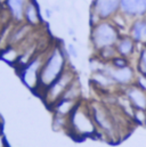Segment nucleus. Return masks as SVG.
<instances>
[{
	"mask_svg": "<svg viewBox=\"0 0 146 147\" xmlns=\"http://www.w3.org/2000/svg\"><path fill=\"white\" fill-rule=\"evenodd\" d=\"M68 55L66 49H64L62 46H55L48 55H46L43 65L40 71L39 78V87L36 90L41 89L45 91L61 74L63 73L68 67Z\"/></svg>",
	"mask_w": 146,
	"mask_h": 147,
	"instance_id": "obj_1",
	"label": "nucleus"
},
{
	"mask_svg": "<svg viewBox=\"0 0 146 147\" xmlns=\"http://www.w3.org/2000/svg\"><path fill=\"white\" fill-rule=\"evenodd\" d=\"M121 36V32L112 23L111 20H104L91 28L90 42L94 49L98 51L105 47L115 46Z\"/></svg>",
	"mask_w": 146,
	"mask_h": 147,
	"instance_id": "obj_2",
	"label": "nucleus"
},
{
	"mask_svg": "<svg viewBox=\"0 0 146 147\" xmlns=\"http://www.w3.org/2000/svg\"><path fill=\"white\" fill-rule=\"evenodd\" d=\"M69 127L72 129V134L80 137L97 135V127L94 122L90 110L82 106L80 103L69 116Z\"/></svg>",
	"mask_w": 146,
	"mask_h": 147,
	"instance_id": "obj_3",
	"label": "nucleus"
},
{
	"mask_svg": "<svg viewBox=\"0 0 146 147\" xmlns=\"http://www.w3.org/2000/svg\"><path fill=\"white\" fill-rule=\"evenodd\" d=\"M89 110L97 130H101L105 137L114 138L118 135V124L111 111L101 103H93Z\"/></svg>",
	"mask_w": 146,
	"mask_h": 147,
	"instance_id": "obj_4",
	"label": "nucleus"
},
{
	"mask_svg": "<svg viewBox=\"0 0 146 147\" xmlns=\"http://www.w3.org/2000/svg\"><path fill=\"white\" fill-rule=\"evenodd\" d=\"M76 79V75L74 71L71 69H66L61 74L45 91H43V99L45 103L51 109L64 95L66 89L70 87V84Z\"/></svg>",
	"mask_w": 146,
	"mask_h": 147,
	"instance_id": "obj_5",
	"label": "nucleus"
},
{
	"mask_svg": "<svg viewBox=\"0 0 146 147\" xmlns=\"http://www.w3.org/2000/svg\"><path fill=\"white\" fill-rule=\"evenodd\" d=\"M46 56L45 55H36V57L23 69H21V79L29 87L31 90H36L39 87V78L40 71L43 65Z\"/></svg>",
	"mask_w": 146,
	"mask_h": 147,
	"instance_id": "obj_6",
	"label": "nucleus"
},
{
	"mask_svg": "<svg viewBox=\"0 0 146 147\" xmlns=\"http://www.w3.org/2000/svg\"><path fill=\"white\" fill-rule=\"evenodd\" d=\"M102 71H104L107 75H110L112 80L115 82V84L119 87L126 88L135 83V80H136V72L131 65H128L122 69H116L112 66L111 63H105Z\"/></svg>",
	"mask_w": 146,
	"mask_h": 147,
	"instance_id": "obj_7",
	"label": "nucleus"
},
{
	"mask_svg": "<svg viewBox=\"0 0 146 147\" xmlns=\"http://www.w3.org/2000/svg\"><path fill=\"white\" fill-rule=\"evenodd\" d=\"M121 0H93L90 9L104 20H111L115 14L120 11Z\"/></svg>",
	"mask_w": 146,
	"mask_h": 147,
	"instance_id": "obj_8",
	"label": "nucleus"
},
{
	"mask_svg": "<svg viewBox=\"0 0 146 147\" xmlns=\"http://www.w3.org/2000/svg\"><path fill=\"white\" fill-rule=\"evenodd\" d=\"M120 13L131 22L135 18L146 16V0H121Z\"/></svg>",
	"mask_w": 146,
	"mask_h": 147,
	"instance_id": "obj_9",
	"label": "nucleus"
},
{
	"mask_svg": "<svg viewBox=\"0 0 146 147\" xmlns=\"http://www.w3.org/2000/svg\"><path fill=\"white\" fill-rule=\"evenodd\" d=\"M123 95L130 100L135 110L146 111V91L132 83L123 89Z\"/></svg>",
	"mask_w": 146,
	"mask_h": 147,
	"instance_id": "obj_10",
	"label": "nucleus"
},
{
	"mask_svg": "<svg viewBox=\"0 0 146 147\" xmlns=\"http://www.w3.org/2000/svg\"><path fill=\"white\" fill-rule=\"evenodd\" d=\"M129 36L139 46L146 45V16L132 20L129 25Z\"/></svg>",
	"mask_w": 146,
	"mask_h": 147,
	"instance_id": "obj_11",
	"label": "nucleus"
},
{
	"mask_svg": "<svg viewBox=\"0 0 146 147\" xmlns=\"http://www.w3.org/2000/svg\"><path fill=\"white\" fill-rule=\"evenodd\" d=\"M30 0H7L5 6L8 10L10 17L16 23H23L24 22V10Z\"/></svg>",
	"mask_w": 146,
	"mask_h": 147,
	"instance_id": "obj_12",
	"label": "nucleus"
},
{
	"mask_svg": "<svg viewBox=\"0 0 146 147\" xmlns=\"http://www.w3.org/2000/svg\"><path fill=\"white\" fill-rule=\"evenodd\" d=\"M137 46L138 45L134 41V39L129 34H124V36H121L120 39L118 40V42L115 45V48H116L118 55L129 59L135 54Z\"/></svg>",
	"mask_w": 146,
	"mask_h": 147,
	"instance_id": "obj_13",
	"label": "nucleus"
},
{
	"mask_svg": "<svg viewBox=\"0 0 146 147\" xmlns=\"http://www.w3.org/2000/svg\"><path fill=\"white\" fill-rule=\"evenodd\" d=\"M24 21H25V23L30 24L32 28L41 24L42 20H41L40 10H39V7H38L36 0H30L28 2L25 10H24Z\"/></svg>",
	"mask_w": 146,
	"mask_h": 147,
	"instance_id": "obj_14",
	"label": "nucleus"
},
{
	"mask_svg": "<svg viewBox=\"0 0 146 147\" xmlns=\"http://www.w3.org/2000/svg\"><path fill=\"white\" fill-rule=\"evenodd\" d=\"M32 26L28 23H18V25L11 30L10 37H9V46H16L21 43L23 40H25L29 33L31 32Z\"/></svg>",
	"mask_w": 146,
	"mask_h": 147,
	"instance_id": "obj_15",
	"label": "nucleus"
},
{
	"mask_svg": "<svg viewBox=\"0 0 146 147\" xmlns=\"http://www.w3.org/2000/svg\"><path fill=\"white\" fill-rule=\"evenodd\" d=\"M79 102L75 100H69V99H59L51 109L54 110L55 115H61V116H65L69 117L71 115L74 109L78 106Z\"/></svg>",
	"mask_w": 146,
	"mask_h": 147,
	"instance_id": "obj_16",
	"label": "nucleus"
},
{
	"mask_svg": "<svg viewBox=\"0 0 146 147\" xmlns=\"http://www.w3.org/2000/svg\"><path fill=\"white\" fill-rule=\"evenodd\" d=\"M91 81L96 87H98L99 89H103V90H109L116 86L115 82L112 80V78L107 75L104 71L94 72L91 75Z\"/></svg>",
	"mask_w": 146,
	"mask_h": 147,
	"instance_id": "obj_17",
	"label": "nucleus"
},
{
	"mask_svg": "<svg viewBox=\"0 0 146 147\" xmlns=\"http://www.w3.org/2000/svg\"><path fill=\"white\" fill-rule=\"evenodd\" d=\"M80 97H81V84H80L79 79L76 78L70 84V87L66 89V91L64 92V95L62 96L61 99H69V100L79 102Z\"/></svg>",
	"mask_w": 146,
	"mask_h": 147,
	"instance_id": "obj_18",
	"label": "nucleus"
},
{
	"mask_svg": "<svg viewBox=\"0 0 146 147\" xmlns=\"http://www.w3.org/2000/svg\"><path fill=\"white\" fill-rule=\"evenodd\" d=\"M116 56H118V51L115 46H109L97 51V57L104 63H111V61Z\"/></svg>",
	"mask_w": 146,
	"mask_h": 147,
	"instance_id": "obj_19",
	"label": "nucleus"
},
{
	"mask_svg": "<svg viewBox=\"0 0 146 147\" xmlns=\"http://www.w3.org/2000/svg\"><path fill=\"white\" fill-rule=\"evenodd\" d=\"M111 21H112V23L118 28V30L121 32L122 30H124L127 26H128V21H130L128 17H126L122 13H118V14H115L112 18H111ZM131 22V21H130Z\"/></svg>",
	"mask_w": 146,
	"mask_h": 147,
	"instance_id": "obj_20",
	"label": "nucleus"
},
{
	"mask_svg": "<svg viewBox=\"0 0 146 147\" xmlns=\"http://www.w3.org/2000/svg\"><path fill=\"white\" fill-rule=\"evenodd\" d=\"M137 69H138V73L145 74L146 75V48L145 47H143L139 50Z\"/></svg>",
	"mask_w": 146,
	"mask_h": 147,
	"instance_id": "obj_21",
	"label": "nucleus"
},
{
	"mask_svg": "<svg viewBox=\"0 0 146 147\" xmlns=\"http://www.w3.org/2000/svg\"><path fill=\"white\" fill-rule=\"evenodd\" d=\"M111 64H112V66H114V67H116V69H122V67H126V66L130 65V62H129L128 58L118 55L115 58H113V59L111 61Z\"/></svg>",
	"mask_w": 146,
	"mask_h": 147,
	"instance_id": "obj_22",
	"label": "nucleus"
},
{
	"mask_svg": "<svg viewBox=\"0 0 146 147\" xmlns=\"http://www.w3.org/2000/svg\"><path fill=\"white\" fill-rule=\"evenodd\" d=\"M132 120H134L137 124H139V125H145L146 124V111L135 110Z\"/></svg>",
	"mask_w": 146,
	"mask_h": 147,
	"instance_id": "obj_23",
	"label": "nucleus"
},
{
	"mask_svg": "<svg viewBox=\"0 0 146 147\" xmlns=\"http://www.w3.org/2000/svg\"><path fill=\"white\" fill-rule=\"evenodd\" d=\"M135 84H137L141 89H143L146 91V75L145 74L138 73L136 75V80H135Z\"/></svg>",
	"mask_w": 146,
	"mask_h": 147,
	"instance_id": "obj_24",
	"label": "nucleus"
},
{
	"mask_svg": "<svg viewBox=\"0 0 146 147\" xmlns=\"http://www.w3.org/2000/svg\"><path fill=\"white\" fill-rule=\"evenodd\" d=\"M103 20L98 16V14H96L94 10L90 9V14H89V24H90V28L97 25L99 22H102Z\"/></svg>",
	"mask_w": 146,
	"mask_h": 147,
	"instance_id": "obj_25",
	"label": "nucleus"
},
{
	"mask_svg": "<svg viewBox=\"0 0 146 147\" xmlns=\"http://www.w3.org/2000/svg\"><path fill=\"white\" fill-rule=\"evenodd\" d=\"M66 51H68V55L70 57H73V58H78L79 54H78V50L75 48V46L73 43H69L68 47H66Z\"/></svg>",
	"mask_w": 146,
	"mask_h": 147,
	"instance_id": "obj_26",
	"label": "nucleus"
},
{
	"mask_svg": "<svg viewBox=\"0 0 146 147\" xmlns=\"http://www.w3.org/2000/svg\"><path fill=\"white\" fill-rule=\"evenodd\" d=\"M45 13H46V17H47V18H50L51 15H53L51 9H49V8H46V9H45Z\"/></svg>",
	"mask_w": 146,
	"mask_h": 147,
	"instance_id": "obj_27",
	"label": "nucleus"
},
{
	"mask_svg": "<svg viewBox=\"0 0 146 147\" xmlns=\"http://www.w3.org/2000/svg\"><path fill=\"white\" fill-rule=\"evenodd\" d=\"M6 1H7V0H0V5L3 7V6H5V3H6Z\"/></svg>",
	"mask_w": 146,
	"mask_h": 147,
	"instance_id": "obj_28",
	"label": "nucleus"
},
{
	"mask_svg": "<svg viewBox=\"0 0 146 147\" xmlns=\"http://www.w3.org/2000/svg\"><path fill=\"white\" fill-rule=\"evenodd\" d=\"M1 8H2V6H1V5H0V9H1Z\"/></svg>",
	"mask_w": 146,
	"mask_h": 147,
	"instance_id": "obj_29",
	"label": "nucleus"
},
{
	"mask_svg": "<svg viewBox=\"0 0 146 147\" xmlns=\"http://www.w3.org/2000/svg\"><path fill=\"white\" fill-rule=\"evenodd\" d=\"M144 47H145V48H146V45H145V46H144Z\"/></svg>",
	"mask_w": 146,
	"mask_h": 147,
	"instance_id": "obj_30",
	"label": "nucleus"
}]
</instances>
